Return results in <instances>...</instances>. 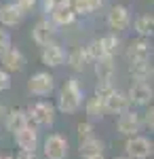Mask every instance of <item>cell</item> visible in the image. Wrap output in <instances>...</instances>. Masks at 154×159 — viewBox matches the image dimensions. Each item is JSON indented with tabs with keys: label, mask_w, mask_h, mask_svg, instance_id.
I'll return each mask as SVG.
<instances>
[{
	"label": "cell",
	"mask_w": 154,
	"mask_h": 159,
	"mask_svg": "<svg viewBox=\"0 0 154 159\" xmlns=\"http://www.w3.org/2000/svg\"><path fill=\"white\" fill-rule=\"evenodd\" d=\"M83 102H84V93H83V87L78 83V79L76 76L66 79V83L59 87L55 108L59 110V112H63V115H72V112L80 110Z\"/></svg>",
	"instance_id": "1"
},
{
	"label": "cell",
	"mask_w": 154,
	"mask_h": 159,
	"mask_svg": "<svg viewBox=\"0 0 154 159\" xmlns=\"http://www.w3.org/2000/svg\"><path fill=\"white\" fill-rule=\"evenodd\" d=\"M25 112H28L30 125H34L36 129H38V127H51V125L55 123L57 108H55V104L49 102V100H38V102H34Z\"/></svg>",
	"instance_id": "2"
},
{
	"label": "cell",
	"mask_w": 154,
	"mask_h": 159,
	"mask_svg": "<svg viewBox=\"0 0 154 159\" xmlns=\"http://www.w3.org/2000/svg\"><path fill=\"white\" fill-rule=\"evenodd\" d=\"M28 91L36 98H47L55 91V76L51 72H34L28 79Z\"/></svg>",
	"instance_id": "3"
},
{
	"label": "cell",
	"mask_w": 154,
	"mask_h": 159,
	"mask_svg": "<svg viewBox=\"0 0 154 159\" xmlns=\"http://www.w3.org/2000/svg\"><path fill=\"white\" fill-rule=\"evenodd\" d=\"M125 157L129 159H150L152 157V140L148 136H131L125 140Z\"/></svg>",
	"instance_id": "4"
},
{
	"label": "cell",
	"mask_w": 154,
	"mask_h": 159,
	"mask_svg": "<svg viewBox=\"0 0 154 159\" xmlns=\"http://www.w3.org/2000/svg\"><path fill=\"white\" fill-rule=\"evenodd\" d=\"M68 138H63L61 134H49L42 140V153L47 159H66L68 157Z\"/></svg>",
	"instance_id": "5"
},
{
	"label": "cell",
	"mask_w": 154,
	"mask_h": 159,
	"mask_svg": "<svg viewBox=\"0 0 154 159\" xmlns=\"http://www.w3.org/2000/svg\"><path fill=\"white\" fill-rule=\"evenodd\" d=\"M152 96H154V89L152 83H148V81H133L129 91H127V98L133 106H150Z\"/></svg>",
	"instance_id": "6"
},
{
	"label": "cell",
	"mask_w": 154,
	"mask_h": 159,
	"mask_svg": "<svg viewBox=\"0 0 154 159\" xmlns=\"http://www.w3.org/2000/svg\"><path fill=\"white\" fill-rule=\"evenodd\" d=\"M116 127H118V132L125 136V138L137 136V134H139V129H142V112H137V110H131V108H129L127 112L118 115Z\"/></svg>",
	"instance_id": "7"
},
{
	"label": "cell",
	"mask_w": 154,
	"mask_h": 159,
	"mask_svg": "<svg viewBox=\"0 0 154 159\" xmlns=\"http://www.w3.org/2000/svg\"><path fill=\"white\" fill-rule=\"evenodd\" d=\"M106 21H108L110 32L118 34V32H122V30H127V28H129L131 13H129V9H127L125 4H114V7L110 9V13H108Z\"/></svg>",
	"instance_id": "8"
},
{
	"label": "cell",
	"mask_w": 154,
	"mask_h": 159,
	"mask_svg": "<svg viewBox=\"0 0 154 159\" xmlns=\"http://www.w3.org/2000/svg\"><path fill=\"white\" fill-rule=\"evenodd\" d=\"M66 49L61 47L59 43H49V45H45L42 47V51H40V61L47 66V68H59V66H63L66 64Z\"/></svg>",
	"instance_id": "9"
},
{
	"label": "cell",
	"mask_w": 154,
	"mask_h": 159,
	"mask_svg": "<svg viewBox=\"0 0 154 159\" xmlns=\"http://www.w3.org/2000/svg\"><path fill=\"white\" fill-rule=\"evenodd\" d=\"M0 64H2L0 68H2V70H6L9 74H11V72H21V70L25 68V55H24V51L11 45L9 49L0 55Z\"/></svg>",
	"instance_id": "10"
},
{
	"label": "cell",
	"mask_w": 154,
	"mask_h": 159,
	"mask_svg": "<svg viewBox=\"0 0 154 159\" xmlns=\"http://www.w3.org/2000/svg\"><path fill=\"white\" fill-rule=\"evenodd\" d=\"M127 61H137V60H152V43L150 38H142L137 36L135 40H131L127 51Z\"/></svg>",
	"instance_id": "11"
},
{
	"label": "cell",
	"mask_w": 154,
	"mask_h": 159,
	"mask_svg": "<svg viewBox=\"0 0 154 159\" xmlns=\"http://www.w3.org/2000/svg\"><path fill=\"white\" fill-rule=\"evenodd\" d=\"M55 34H57V28L53 25L51 19H40L32 28V40H34L38 47H45L49 43H53L55 40Z\"/></svg>",
	"instance_id": "12"
},
{
	"label": "cell",
	"mask_w": 154,
	"mask_h": 159,
	"mask_svg": "<svg viewBox=\"0 0 154 159\" xmlns=\"http://www.w3.org/2000/svg\"><path fill=\"white\" fill-rule=\"evenodd\" d=\"M104 108H106V115H122V112H127V110L131 108L127 91L114 89V91L104 100Z\"/></svg>",
	"instance_id": "13"
},
{
	"label": "cell",
	"mask_w": 154,
	"mask_h": 159,
	"mask_svg": "<svg viewBox=\"0 0 154 159\" xmlns=\"http://www.w3.org/2000/svg\"><path fill=\"white\" fill-rule=\"evenodd\" d=\"M49 15H51L49 19L53 21L55 28H66V25H72L76 21V15H74V11H72V7H70V0L55 4V7L49 11Z\"/></svg>",
	"instance_id": "14"
},
{
	"label": "cell",
	"mask_w": 154,
	"mask_h": 159,
	"mask_svg": "<svg viewBox=\"0 0 154 159\" xmlns=\"http://www.w3.org/2000/svg\"><path fill=\"white\" fill-rule=\"evenodd\" d=\"M15 136V144L19 147V151H36L38 142H40V134L34 125H25L21 132H17Z\"/></svg>",
	"instance_id": "15"
},
{
	"label": "cell",
	"mask_w": 154,
	"mask_h": 159,
	"mask_svg": "<svg viewBox=\"0 0 154 159\" xmlns=\"http://www.w3.org/2000/svg\"><path fill=\"white\" fill-rule=\"evenodd\" d=\"M4 127H6V132H11V134H17V132H21L25 125H30L28 121V112L24 108H11L6 112V117H4Z\"/></svg>",
	"instance_id": "16"
},
{
	"label": "cell",
	"mask_w": 154,
	"mask_h": 159,
	"mask_svg": "<svg viewBox=\"0 0 154 159\" xmlns=\"http://www.w3.org/2000/svg\"><path fill=\"white\" fill-rule=\"evenodd\" d=\"M24 13L19 11V7L15 2H6L0 7V25L2 28H13V25H19L24 21Z\"/></svg>",
	"instance_id": "17"
},
{
	"label": "cell",
	"mask_w": 154,
	"mask_h": 159,
	"mask_svg": "<svg viewBox=\"0 0 154 159\" xmlns=\"http://www.w3.org/2000/svg\"><path fill=\"white\" fill-rule=\"evenodd\" d=\"M93 70H95V76H97L99 81H112V79H114V72H116L114 57L101 55L99 60L93 61Z\"/></svg>",
	"instance_id": "18"
},
{
	"label": "cell",
	"mask_w": 154,
	"mask_h": 159,
	"mask_svg": "<svg viewBox=\"0 0 154 159\" xmlns=\"http://www.w3.org/2000/svg\"><path fill=\"white\" fill-rule=\"evenodd\" d=\"M104 148H106L104 140L93 136V138H87V140L78 142V155L89 159V157H95V155H104Z\"/></svg>",
	"instance_id": "19"
},
{
	"label": "cell",
	"mask_w": 154,
	"mask_h": 159,
	"mask_svg": "<svg viewBox=\"0 0 154 159\" xmlns=\"http://www.w3.org/2000/svg\"><path fill=\"white\" fill-rule=\"evenodd\" d=\"M129 72L133 76V81H150L154 74L152 60H137L129 61Z\"/></svg>",
	"instance_id": "20"
},
{
	"label": "cell",
	"mask_w": 154,
	"mask_h": 159,
	"mask_svg": "<svg viewBox=\"0 0 154 159\" xmlns=\"http://www.w3.org/2000/svg\"><path fill=\"white\" fill-rule=\"evenodd\" d=\"M84 112H87V121H101L104 115H106V108H104V102L97 98V96H91V98L84 100Z\"/></svg>",
	"instance_id": "21"
},
{
	"label": "cell",
	"mask_w": 154,
	"mask_h": 159,
	"mask_svg": "<svg viewBox=\"0 0 154 159\" xmlns=\"http://www.w3.org/2000/svg\"><path fill=\"white\" fill-rule=\"evenodd\" d=\"M66 61H68V66H70L74 72H83L84 68H87V64H89V57H87V53H84V47L72 49L70 53L66 55Z\"/></svg>",
	"instance_id": "22"
},
{
	"label": "cell",
	"mask_w": 154,
	"mask_h": 159,
	"mask_svg": "<svg viewBox=\"0 0 154 159\" xmlns=\"http://www.w3.org/2000/svg\"><path fill=\"white\" fill-rule=\"evenodd\" d=\"M133 28H135V32H137V36L142 38H152L154 34V17L152 15H139L135 21H133Z\"/></svg>",
	"instance_id": "23"
},
{
	"label": "cell",
	"mask_w": 154,
	"mask_h": 159,
	"mask_svg": "<svg viewBox=\"0 0 154 159\" xmlns=\"http://www.w3.org/2000/svg\"><path fill=\"white\" fill-rule=\"evenodd\" d=\"M101 2L104 0H70V7L74 15L78 17V15H89V13H93L95 9H99L101 7Z\"/></svg>",
	"instance_id": "24"
},
{
	"label": "cell",
	"mask_w": 154,
	"mask_h": 159,
	"mask_svg": "<svg viewBox=\"0 0 154 159\" xmlns=\"http://www.w3.org/2000/svg\"><path fill=\"white\" fill-rule=\"evenodd\" d=\"M99 43H101L104 55L114 57V55L120 51V38H118V34H114V32H108V34H104V36L99 38Z\"/></svg>",
	"instance_id": "25"
},
{
	"label": "cell",
	"mask_w": 154,
	"mask_h": 159,
	"mask_svg": "<svg viewBox=\"0 0 154 159\" xmlns=\"http://www.w3.org/2000/svg\"><path fill=\"white\" fill-rule=\"evenodd\" d=\"M84 53H87L89 61L99 60V57L104 55V49H101V43H99V38H93L91 43H87V47H84Z\"/></svg>",
	"instance_id": "26"
},
{
	"label": "cell",
	"mask_w": 154,
	"mask_h": 159,
	"mask_svg": "<svg viewBox=\"0 0 154 159\" xmlns=\"http://www.w3.org/2000/svg\"><path fill=\"white\" fill-rule=\"evenodd\" d=\"M76 136H78V142L87 140V138H93L95 136V125L91 121H80L76 125Z\"/></svg>",
	"instance_id": "27"
},
{
	"label": "cell",
	"mask_w": 154,
	"mask_h": 159,
	"mask_svg": "<svg viewBox=\"0 0 154 159\" xmlns=\"http://www.w3.org/2000/svg\"><path fill=\"white\" fill-rule=\"evenodd\" d=\"M114 89H116V87H114V83H112V81H97V85H95V93H93V96H97V98L104 102V100H106L108 96H110V93L114 91Z\"/></svg>",
	"instance_id": "28"
},
{
	"label": "cell",
	"mask_w": 154,
	"mask_h": 159,
	"mask_svg": "<svg viewBox=\"0 0 154 159\" xmlns=\"http://www.w3.org/2000/svg\"><path fill=\"white\" fill-rule=\"evenodd\" d=\"M142 127L150 129V132L154 129V108H152V104H150V108L146 110V112H142Z\"/></svg>",
	"instance_id": "29"
},
{
	"label": "cell",
	"mask_w": 154,
	"mask_h": 159,
	"mask_svg": "<svg viewBox=\"0 0 154 159\" xmlns=\"http://www.w3.org/2000/svg\"><path fill=\"white\" fill-rule=\"evenodd\" d=\"M9 47H11V34H9V30H6V28H2V25H0V55L9 49Z\"/></svg>",
	"instance_id": "30"
},
{
	"label": "cell",
	"mask_w": 154,
	"mask_h": 159,
	"mask_svg": "<svg viewBox=\"0 0 154 159\" xmlns=\"http://www.w3.org/2000/svg\"><path fill=\"white\" fill-rule=\"evenodd\" d=\"M15 4H17V7H19V11L25 15V13H30L36 4H38V0H15Z\"/></svg>",
	"instance_id": "31"
},
{
	"label": "cell",
	"mask_w": 154,
	"mask_h": 159,
	"mask_svg": "<svg viewBox=\"0 0 154 159\" xmlns=\"http://www.w3.org/2000/svg\"><path fill=\"white\" fill-rule=\"evenodd\" d=\"M6 89H11V74L0 68V93L6 91Z\"/></svg>",
	"instance_id": "32"
},
{
	"label": "cell",
	"mask_w": 154,
	"mask_h": 159,
	"mask_svg": "<svg viewBox=\"0 0 154 159\" xmlns=\"http://www.w3.org/2000/svg\"><path fill=\"white\" fill-rule=\"evenodd\" d=\"M15 159H40V157H38V151H19Z\"/></svg>",
	"instance_id": "33"
},
{
	"label": "cell",
	"mask_w": 154,
	"mask_h": 159,
	"mask_svg": "<svg viewBox=\"0 0 154 159\" xmlns=\"http://www.w3.org/2000/svg\"><path fill=\"white\" fill-rule=\"evenodd\" d=\"M6 112H9V110H6V106H4V104H0V123L4 121V117H6Z\"/></svg>",
	"instance_id": "34"
},
{
	"label": "cell",
	"mask_w": 154,
	"mask_h": 159,
	"mask_svg": "<svg viewBox=\"0 0 154 159\" xmlns=\"http://www.w3.org/2000/svg\"><path fill=\"white\" fill-rule=\"evenodd\" d=\"M0 159H15L11 153H0Z\"/></svg>",
	"instance_id": "35"
},
{
	"label": "cell",
	"mask_w": 154,
	"mask_h": 159,
	"mask_svg": "<svg viewBox=\"0 0 154 159\" xmlns=\"http://www.w3.org/2000/svg\"><path fill=\"white\" fill-rule=\"evenodd\" d=\"M89 159H106L104 155H95V157H89Z\"/></svg>",
	"instance_id": "36"
},
{
	"label": "cell",
	"mask_w": 154,
	"mask_h": 159,
	"mask_svg": "<svg viewBox=\"0 0 154 159\" xmlns=\"http://www.w3.org/2000/svg\"><path fill=\"white\" fill-rule=\"evenodd\" d=\"M114 159H129V157H125V155H120V157H114Z\"/></svg>",
	"instance_id": "37"
}]
</instances>
